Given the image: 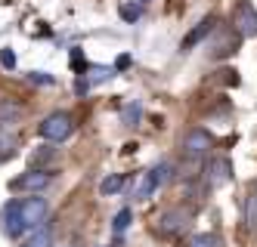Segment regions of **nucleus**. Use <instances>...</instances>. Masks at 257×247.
<instances>
[{
    "label": "nucleus",
    "instance_id": "nucleus-1",
    "mask_svg": "<svg viewBox=\"0 0 257 247\" xmlns=\"http://www.w3.org/2000/svg\"><path fill=\"white\" fill-rule=\"evenodd\" d=\"M41 139L47 142H65L71 133H75V118L68 115V111H53V115H47L38 127Z\"/></svg>",
    "mask_w": 257,
    "mask_h": 247
},
{
    "label": "nucleus",
    "instance_id": "nucleus-2",
    "mask_svg": "<svg viewBox=\"0 0 257 247\" xmlns=\"http://www.w3.org/2000/svg\"><path fill=\"white\" fill-rule=\"evenodd\" d=\"M211 148H214V136H211L205 127H192L186 136H183V142H180L183 158H189V161L208 158V151H211Z\"/></svg>",
    "mask_w": 257,
    "mask_h": 247
},
{
    "label": "nucleus",
    "instance_id": "nucleus-3",
    "mask_svg": "<svg viewBox=\"0 0 257 247\" xmlns=\"http://www.w3.org/2000/svg\"><path fill=\"white\" fill-rule=\"evenodd\" d=\"M19 210H22L25 232H38L47 222V216H50V204L44 198H25V201H19Z\"/></svg>",
    "mask_w": 257,
    "mask_h": 247
},
{
    "label": "nucleus",
    "instance_id": "nucleus-4",
    "mask_svg": "<svg viewBox=\"0 0 257 247\" xmlns=\"http://www.w3.org/2000/svg\"><path fill=\"white\" fill-rule=\"evenodd\" d=\"M189 222H192V213L189 210H183V207H171V210H164L158 216V232L161 235H168V238H177L189 229Z\"/></svg>",
    "mask_w": 257,
    "mask_h": 247
},
{
    "label": "nucleus",
    "instance_id": "nucleus-5",
    "mask_svg": "<svg viewBox=\"0 0 257 247\" xmlns=\"http://www.w3.org/2000/svg\"><path fill=\"white\" fill-rule=\"evenodd\" d=\"M232 31L242 37V41L257 37V10L248 4V0H242V4L235 7V13H232Z\"/></svg>",
    "mask_w": 257,
    "mask_h": 247
},
{
    "label": "nucleus",
    "instance_id": "nucleus-6",
    "mask_svg": "<svg viewBox=\"0 0 257 247\" xmlns=\"http://www.w3.org/2000/svg\"><path fill=\"white\" fill-rule=\"evenodd\" d=\"M50 182H53V173H50V170L34 167V170H28V173L16 176V179L10 182V188H16V192H31V195H38V192H44Z\"/></svg>",
    "mask_w": 257,
    "mask_h": 247
},
{
    "label": "nucleus",
    "instance_id": "nucleus-7",
    "mask_svg": "<svg viewBox=\"0 0 257 247\" xmlns=\"http://www.w3.org/2000/svg\"><path fill=\"white\" fill-rule=\"evenodd\" d=\"M0 232L7 238H22L25 235V225H22V210H19V201H7L4 210H0Z\"/></svg>",
    "mask_w": 257,
    "mask_h": 247
},
{
    "label": "nucleus",
    "instance_id": "nucleus-8",
    "mask_svg": "<svg viewBox=\"0 0 257 247\" xmlns=\"http://www.w3.org/2000/svg\"><path fill=\"white\" fill-rule=\"evenodd\" d=\"M205 182H208V188H220V185L232 182V161L229 158H211L205 167Z\"/></svg>",
    "mask_w": 257,
    "mask_h": 247
},
{
    "label": "nucleus",
    "instance_id": "nucleus-9",
    "mask_svg": "<svg viewBox=\"0 0 257 247\" xmlns=\"http://www.w3.org/2000/svg\"><path fill=\"white\" fill-rule=\"evenodd\" d=\"M22 115H25L22 102H16V99H0V133L19 127V124H22Z\"/></svg>",
    "mask_w": 257,
    "mask_h": 247
},
{
    "label": "nucleus",
    "instance_id": "nucleus-10",
    "mask_svg": "<svg viewBox=\"0 0 257 247\" xmlns=\"http://www.w3.org/2000/svg\"><path fill=\"white\" fill-rule=\"evenodd\" d=\"M214 28H217V19H214V16H208V19H201V22H198V25H195V28H192V31H189L186 37H183V44H180V50H183V53H189L192 47H198L201 41H205L208 34H214Z\"/></svg>",
    "mask_w": 257,
    "mask_h": 247
},
{
    "label": "nucleus",
    "instance_id": "nucleus-11",
    "mask_svg": "<svg viewBox=\"0 0 257 247\" xmlns=\"http://www.w3.org/2000/svg\"><path fill=\"white\" fill-rule=\"evenodd\" d=\"M238 41L242 37L238 34H229V31H223L217 37V44H214V50H211V56L214 59H223V56H229V53H235V47H238Z\"/></svg>",
    "mask_w": 257,
    "mask_h": 247
},
{
    "label": "nucleus",
    "instance_id": "nucleus-12",
    "mask_svg": "<svg viewBox=\"0 0 257 247\" xmlns=\"http://www.w3.org/2000/svg\"><path fill=\"white\" fill-rule=\"evenodd\" d=\"M242 219L248 225V232H257V188L245 195V204H242Z\"/></svg>",
    "mask_w": 257,
    "mask_h": 247
},
{
    "label": "nucleus",
    "instance_id": "nucleus-13",
    "mask_svg": "<svg viewBox=\"0 0 257 247\" xmlns=\"http://www.w3.org/2000/svg\"><path fill=\"white\" fill-rule=\"evenodd\" d=\"M143 10H146V4H140V0H124V4L118 7V16L124 19V22H140Z\"/></svg>",
    "mask_w": 257,
    "mask_h": 247
},
{
    "label": "nucleus",
    "instance_id": "nucleus-14",
    "mask_svg": "<svg viewBox=\"0 0 257 247\" xmlns=\"http://www.w3.org/2000/svg\"><path fill=\"white\" fill-rule=\"evenodd\" d=\"M155 188H161V185L155 182L152 170H146L143 179H140V185H137V192H134V198H137V201H146V198H152V195H155Z\"/></svg>",
    "mask_w": 257,
    "mask_h": 247
},
{
    "label": "nucleus",
    "instance_id": "nucleus-15",
    "mask_svg": "<svg viewBox=\"0 0 257 247\" xmlns=\"http://www.w3.org/2000/svg\"><path fill=\"white\" fill-rule=\"evenodd\" d=\"M124 185H127V176H124V173H112V176H105V179L99 182V195H105V198H108V195H118Z\"/></svg>",
    "mask_w": 257,
    "mask_h": 247
},
{
    "label": "nucleus",
    "instance_id": "nucleus-16",
    "mask_svg": "<svg viewBox=\"0 0 257 247\" xmlns=\"http://www.w3.org/2000/svg\"><path fill=\"white\" fill-rule=\"evenodd\" d=\"M140 121H143V105H140L137 99L127 102V105L121 108V124H124V127H137Z\"/></svg>",
    "mask_w": 257,
    "mask_h": 247
},
{
    "label": "nucleus",
    "instance_id": "nucleus-17",
    "mask_svg": "<svg viewBox=\"0 0 257 247\" xmlns=\"http://www.w3.org/2000/svg\"><path fill=\"white\" fill-rule=\"evenodd\" d=\"M16 151H19V142H16V136H10V133H0V164L13 161Z\"/></svg>",
    "mask_w": 257,
    "mask_h": 247
},
{
    "label": "nucleus",
    "instance_id": "nucleus-18",
    "mask_svg": "<svg viewBox=\"0 0 257 247\" xmlns=\"http://www.w3.org/2000/svg\"><path fill=\"white\" fill-rule=\"evenodd\" d=\"M87 78H84V74H81V78L87 81V84H105V81H112V68H105V65H87Z\"/></svg>",
    "mask_w": 257,
    "mask_h": 247
},
{
    "label": "nucleus",
    "instance_id": "nucleus-19",
    "mask_svg": "<svg viewBox=\"0 0 257 247\" xmlns=\"http://www.w3.org/2000/svg\"><path fill=\"white\" fill-rule=\"evenodd\" d=\"M131 219H134V210H131V207H121V210L115 213V219H112V232L124 235L127 229H131Z\"/></svg>",
    "mask_w": 257,
    "mask_h": 247
},
{
    "label": "nucleus",
    "instance_id": "nucleus-20",
    "mask_svg": "<svg viewBox=\"0 0 257 247\" xmlns=\"http://www.w3.org/2000/svg\"><path fill=\"white\" fill-rule=\"evenodd\" d=\"M189 247H223V241H220V235H214V232H198V235H192Z\"/></svg>",
    "mask_w": 257,
    "mask_h": 247
},
{
    "label": "nucleus",
    "instance_id": "nucleus-21",
    "mask_svg": "<svg viewBox=\"0 0 257 247\" xmlns=\"http://www.w3.org/2000/svg\"><path fill=\"white\" fill-rule=\"evenodd\" d=\"M25 247H53V232L50 229H38Z\"/></svg>",
    "mask_w": 257,
    "mask_h": 247
},
{
    "label": "nucleus",
    "instance_id": "nucleus-22",
    "mask_svg": "<svg viewBox=\"0 0 257 247\" xmlns=\"http://www.w3.org/2000/svg\"><path fill=\"white\" fill-rule=\"evenodd\" d=\"M28 81H31V84H41V87H44V84H47V87L56 84V78H53V74H44V71H31Z\"/></svg>",
    "mask_w": 257,
    "mask_h": 247
},
{
    "label": "nucleus",
    "instance_id": "nucleus-23",
    "mask_svg": "<svg viewBox=\"0 0 257 247\" xmlns=\"http://www.w3.org/2000/svg\"><path fill=\"white\" fill-rule=\"evenodd\" d=\"M0 65H4V68H10V71L16 68V53H13L10 47H7V50H0Z\"/></svg>",
    "mask_w": 257,
    "mask_h": 247
},
{
    "label": "nucleus",
    "instance_id": "nucleus-24",
    "mask_svg": "<svg viewBox=\"0 0 257 247\" xmlns=\"http://www.w3.org/2000/svg\"><path fill=\"white\" fill-rule=\"evenodd\" d=\"M53 155H56L53 148H44V151H34V155H31V161H34V164H38V161H50Z\"/></svg>",
    "mask_w": 257,
    "mask_h": 247
},
{
    "label": "nucleus",
    "instance_id": "nucleus-25",
    "mask_svg": "<svg viewBox=\"0 0 257 247\" xmlns=\"http://www.w3.org/2000/svg\"><path fill=\"white\" fill-rule=\"evenodd\" d=\"M131 65V56H118V62H115V68H127Z\"/></svg>",
    "mask_w": 257,
    "mask_h": 247
},
{
    "label": "nucleus",
    "instance_id": "nucleus-26",
    "mask_svg": "<svg viewBox=\"0 0 257 247\" xmlns=\"http://www.w3.org/2000/svg\"><path fill=\"white\" fill-rule=\"evenodd\" d=\"M68 247H81V244H78V241H75V244H68Z\"/></svg>",
    "mask_w": 257,
    "mask_h": 247
},
{
    "label": "nucleus",
    "instance_id": "nucleus-27",
    "mask_svg": "<svg viewBox=\"0 0 257 247\" xmlns=\"http://www.w3.org/2000/svg\"><path fill=\"white\" fill-rule=\"evenodd\" d=\"M140 4H146V0H140Z\"/></svg>",
    "mask_w": 257,
    "mask_h": 247
}]
</instances>
